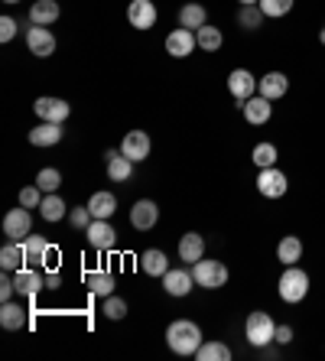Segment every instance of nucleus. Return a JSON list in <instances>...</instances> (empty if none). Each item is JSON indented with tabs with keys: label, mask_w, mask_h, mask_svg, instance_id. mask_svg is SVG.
Segmentation results:
<instances>
[{
	"label": "nucleus",
	"mask_w": 325,
	"mask_h": 361,
	"mask_svg": "<svg viewBox=\"0 0 325 361\" xmlns=\"http://www.w3.org/2000/svg\"><path fill=\"white\" fill-rule=\"evenodd\" d=\"M166 345L176 355H195L202 345V329L192 319H176L166 326Z\"/></svg>",
	"instance_id": "obj_1"
},
{
	"label": "nucleus",
	"mask_w": 325,
	"mask_h": 361,
	"mask_svg": "<svg viewBox=\"0 0 325 361\" xmlns=\"http://www.w3.org/2000/svg\"><path fill=\"white\" fill-rule=\"evenodd\" d=\"M276 293H280V300L290 302V306H296V302L306 300L309 293V274L302 267H286L283 274H280V283H276Z\"/></svg>",
	"instance_id": "obj_2"
},
{
	"label": "nucleus",
	"mask_w": 325,
	"mask_h": 361,
	"mask_svg": "<svg viewBox=\"0 0 325 361\" xmlns=\"http://www.w3.org/2000/svg\"><path fill=\"white\" fill-rule=\"evenodd\" d=\"M244 336H247V342L254 345V348H264V345L274 342V336H276V322L270 319V312L254 310V312L247 316V322H244Z\"/></svg>",
	"instance_id": "obj_3"
},
{
	"label": "nucleus",
	"mask_w": 325,
	"mask_h": 361,
	"mask_svg": "<svg viewBox=\"0 0 325 361\" xmlns=\"http://www.w3.org/2000/svg\"><path fill=\"white\" fill-rule=\"evenodd\" d=\"M192 277H195V286H202V290H221L228 283V264L202 257V261L192 264Z\"/></svg>",
	"instance_id": "obj_4"
},
{
	"label": "nucleus",
	"mask_w": 325,
	"mask_h": 361,
	"mask_svg": "<svg viewBox=\"0 0 325 361\" xmlns=\"http://www.w3.org/2000/svg\"><path fill=\"white\" fill-rule=\"evenodd\" d=\"M23 254H26V264L30 267H56V247H52L46 238H39V235H30V238H23Z\"/></svg>",
	"instance_id": "obj_5"
},
{
	"label": "nucleus",
	"mask_w": 325,
	"mask_h": 361,
	"mask_svg": "<svg viewBox=\"0 0 325 361\" xmlns=\"http://www.w3.org/2000/svg\"><path fill=\"white\" fill-rule=\"evenodd\" d=\"M286 189H290V179H286V173L280 166H267L257 173V192L264 199H283Z\"/></svg>",
	"instance_id": "obj_6"
},
{
	"label": "nucleus",
	"mask_w": 325,
	"mask_h": 361,
	"mask_svg": "<svg viewBox=\"0 0 325 361\" xmlns=\"http://www.w3.org/2000/svg\"><path fill=\"white\" fill-rule=\"evenodd\" d=\"M36 118L39 121H49V124H66L68 114H72V104L62 98H49V94H42V98H36L33 104Z\"/></svg>",
	"instance_id": "obj_7"
},
{
	"label": "nucleus",
	"mask_w": 325,
	"mask_h": 361,
	"mask_svg": "<svg viewBox=\"0 0 325 361\" xmlns=\"http://www.w3.org/2000/svg\"><path fill=\"white\" fill-rule=\"evenodd\" d=\"M30 231H33V215H30V209H23V205L10 209L7 219H4V235H7L10 241H23V238H30Z\"/></svg>",
	"instance_id": "obj_8"
},
{
	"label": "nucleus",
	"mask_w": 325,
	"mask_h": 361,
	"mask_svg": "<svg viewBox=\"0 0 325 361\" xmlns=\"http://www.w3.org/2000/svg\"><path fill=\"white\" fill-rule=\"evenodd\" d=\"M257 82L260 78H254V72H247V68H234L231 75H228V92H231V98L238 101V104H244L247 98L257 94Z\"/></svg>",
	"instance_id": "obj_9"
},
{
	"label": "nucleus",
	"mask_w": 325,
	"mask_h": 361,
	"mask_svg": "<svg viewBox=\"0 0 325 361\" xmlns=\"http://www.w3.org/2000/svg\"><path fill=\"white\" fill-rule=\"evenodd\" d=\"M26 49L33 52L36 59H49L56 52V36L49 33V26H30L26 30Z\"/></svg>",
	"instance_id": "obj_10"
},
{
	"label": "nucleus",
	"mask_w": 325,
	"mask_h": 361,
	"mask_svg": "<svg viewBox=\"0 0 325 361\" xmlns=\"http://www.w3.org/2000/svg\"><path fill=\"white\" fill-rule=\"evenodd\" d=\"M13 280H17V296L20 300H33L39 290H46V277L39 274V267H20L17 274H13Z\"/></svg>",
	"instance_id": "obj_11"
},
{
	"label": "nucleus",
	"mask_w": 325,
	"mask_h": 361,
	"mask_svg": "<svg viewBox=\"0 0 325 361\" xmlns=\"http://www.w3.org/2000/svg\"><path fill=\"white\" fill-rule=\"evenodd\" d=\"M195 49H199V39H195V33L185 30V26H176L173 33L166 36V52L173 59H185V56H192Z\"/></svg>",
	"instance_id": "obj_12"
},
{
	"label": "nucleus",
	"mask_w": 325,
	"mask_h": 361,
	"mask_svg": "<svg viewBox=\"0 0 325 361\" xmlns=\"http://www.w3.org/2000/svg\"><path fill=\"white\" fill-rule=\"evenodd\" d=\"M85 235H88V244H92L94 251H114L117 231L111 228V219H94Z\"/></svg>",
	"instance_id": "obj_13"
},
{
	"label": "nucleus",
	"mask_w": 325,
	"mask_h": 361,
	"mask_svg": "<svg viewBox=\"0 0 325 361\" xmlns=\"http://www.w3.org/2000/svg\"><path fill=\"white\" fill-rule=\"evenodd\" d=\"M157 4L153 0H130V7H127V20L134 30H153L157 23Z\"/></svg>",
	"instance_id": "obj_14"
},
{
	"label": "nucleus",
	"mask_w": 325,
	"mask_h": 361,
	"mask_svg": "<svg viewBox=\"0 0 325 361\" xmlns=\"http://www.w3.org/2000/svg\"><path fill=\"white\" fill-rule=\"evenodd\" d=\"M241 111H244V121H247V124L260 127L274 118V101L264 98V94H254V98H247L241 104Z\"/></svg>",
	"instance_id": "obj_15"
},
{
	"label": "nucleus",
	"mask_w": 325,
	"mask_h": 361,
	"mask_svg": "<svg viewBox=\"0 0 325 361\" xmlns=\"http://www.w3.org/2000/svg\"><path fill=\"white\" fill-rule=\"evenodd\" d=\"M192 286H195V277H192V270L185 267H169L166 274H163V290H166L169 296H189Z\"/></svg>",
	"instance_id": "obj_16"
},
{
	"label": "nucleus",
	"mask_w": 325,
	"mask_h": 361,
	"mask_svg": "<svg viewBox=\"0 0 325 361\" xmlns=\"http://www.w3.org/2000/svg\"><path fill=\"white\" fill-rule=\"evenodd\" d=\"M150 134L147 130H130V134L124 137V143H121V153H124L127 160H134V163H140V160H147L150 157Z\"/></svg>",
	"instance_id": "obj_17"
},
{
	"label": "nucleus",
	"mask_w": 325,
	"mask_h": 361,
	"mask_svg": "<svg viewBox=\"0 0 325 361\" xmlns=\"http://www.w3.org/2000/svg\"><path fill=\"white\" fill-rule=\"evenodd\" d=\"M157 221H159V205L153 199H140L134 209H130V225H134L137 231H150Z\"/></svg>",
	"instance_id": "obj_18"
},
{
	"label": "nucleus",
	"mask_w": 325,
	"mask_h": 361,
	"mask_svg": "<svg viewBox=\"0 0 325 361\" xmlns=\"http://www.w3.org/2000/svg\"><path fill=\"white\" fill-rule=\"evenodd\" d=\"M286 92H290V78H286L283 72H267V75H260L257 94H264V98H270V101H280Z\"/></svg>",
	"instance_id": "obj_19"
},
{
	"label": "nucleus",
	"mask_w": 325,
	"mask_h": 361,
	"mask_svg": "<svg viewBox=\"0 0 325 361\" xmlns=\"http://www.w3.org/2000/svg\"><path fill=\"white\" fill-rule=\"evenodd\" d=\"M205 257V238L199 235V231H185L183 238H179V261L185 264H195Z\"/></svg>",
	"instance_id": "obj_20"
},
{
	"label": "nucleus",
	"mask_w": 325,
	"mask_h": 361,
	"mask_svg": "<svg viewBox=\"0 0 325 361\" xmlns=\"http://www.w3.org/2000/svg\"><path fill=\"white\" fill-rule=\"evenodd\" d=\"M276 261L283 264V267H293V264L302 261V241L296 235H286L280 238V244H276Z\"/></svg>",
	"instance_id": "obj_21"
},
{
	"label": "nucleus",
	"mask_w": 325,
	"mask_h": 361,
	"mask_svg": "<svg viewBox=\"0 0 325 361\" xmlns=\"http://www.w3.org/2000/svg\"><path fill=\"white\" fill-rule=\"evenodd\" d=\"M0 326L7 329V332H20L26 326V310L20 302H0Z\"/></svg>",
	"instance_id": "obj_22"
},
{
	"label": "nucleus",
	"mask_w": 325,
	"mask_h": 361,
	"mask_svg": "<svg viewBox=\"0 0 325 361\" xmlns=\"http://www.w3.org/2000/svg\"><path fill=\"white\" fill-rule=\"evenodd\" d=\"M59 140H62V124L39 121V127L30 130V143H33V147H56Z\"/></svg>",
	"instance_id": "obj_23"
},
{
	"label": "nucleus",
	"mask_w": 325,
	"mask_h": 361,
	"mask_svg": "<svg viewBox=\"0 0 325 361\" xmlns=\"http://www.w3.org/2000/svg\"><path fill=\"white\" fill-rule=\"evenodd\" d=\"M0 267L7 274H17L20 267H26V254H23V244L20 241H10L0 247Z\"/></svg>",
	"instance_id": "obj_24"
},
{
	"label": "nucleus",
	"mask_w": 325,
	"mask_h": 361,
	"mask_svg": "<svg viewBox=\"0 0 325 361\" xmlns=\"http://www.w3.org/2000/svg\"><path fill=\"white\" fill-rule=\"evenodd\" d=\"M59 4L56 0H36L33 7H30V20H33V26H52L59 20Z\"/></svg>",
	"instance_id": "obj_25"
},
{
	"label": "nucleus",
	"mask_w": 325,
	"mask_h": 361,
	"mask_svg": "<svg viewBox=\"0 0 325 361\" xmlns=\"http://www.w3.org/2000/svg\"><path fill=\"white\" fill-rule=\"evenodd\" d=\"M209 23V10L202 7V4H185L183 10H179V26H185V30H202V26Z\"/></svg>",
	"instance_id": "obj_26"
},
{
	"label": "nucleus",
	"mask_w": 325,
	"mask_h": 361,
	"mask_svg": "<svg viewBox=\"0 0 325 361\" xmlns=\"http://www.w3.org/2000/svg\"><path fill=\"white\" fill-rule=\"evenodd\" d=\"M66 209L68 205H66V199H62L59 192H46L42 195V202H39V215L46 221H62L66 219Z\"/></svg>",
	"instance_id": "obj_27"
},
{
	"label": "nucleus",
	"mask_w": 325,
	"mask_h": 361,
	"mask_svg": "<svg viewBox=\"0 0 325 361\" xmlns=\"http://www.w3.org/2000/svg\"><path fill=\"white\" fill-rule=\"evenodd\" d=\"M140 267H143V274H150V277H163L169 270V261L159 247H150V251L140 254Z\"/></svg>",
	"instance_id": "obj_28"
},
{
	"label": "nucleus",
	"mask_w": 325,
	"mask_h": 361,
	"mask_svg": "<svg viewBox=\"0 0 325 361\" xmlns=\"http://www.w3.org/2000/svg\"><path fill=\"white\" fill-rule=\"evenodd\" d=\"M85 286H88L94 296H111L114 293V277H111L108 270H88V274H85Z\"/></svg>",
	"instance_id": "obj_29"
},
{
	"label": "nucleus",
	"mask_w": 325,
	"mask_h": 361,
	"mask_svg": "<svg viewBox=\"0 0 325 361\" xmlns=\"http://www.w3.org/2000/svg\"><path fill=\"white\" fill-rule=\"evenodd\" d=\"M88 209H92L94 219H111L117 212V199L114 192H94L92 199H88Z\"/></svg>",
	"instance_id": "obj_30"
},
{
	"label": "nucleus",
	"mask_w": 325,
	"mask_h": 361,
	"mask_svg": "<svg viewBox=\"0 0 325 361\" xmlns=\"http://www.w3.org/2000/svg\"><path fill=\"white\" fill-rule=\"evenodd\" d=\"M199 361H228L231 358V348L225 342H218V338H209V342L199 345V352H195Z\"/></svg>",
	"instance_id": "obj_31"
},
{
	"label": "nucleus",
	"mask_w": 325,
	"mask_h": 361,
	"mask_svg": "<svg viewBox=\"0 0 325 361\" xmlns=\"http://www.w3.org/2000/svg\"><path fill=\"white\" fill-rule=\"evenodd\" d=\"M250 160H254V166H257V169L276 166V160H280V150H276L270 140H264V143H257V147L250 150Z\"/></svg>",
	"instance_id": "obj_32"
},
{
	"label": "nucleus",
	"mask_w": 325,
	"mask_h": 361,
	"mask_svg": "<svg viewBox=\"0 0 325 361\" xmlns=\"http://www.w3.org/2000/svg\"><path fill=\"white\" fill-rule=\"evenodd\" d=\"M195 39H199V49L202 52H218L221 49V42H225V36H221V30L218 26H202V30H195Z\"/></svg>",
	"instance_id": "obj_33"
},
{
	"label": "nucleus",
	"mask_w": 325,
	"mask_h": 361,
	"mask_svg": "<svg viewBox=\"0 0 325 361\" xmlns=\"http://www.w3.org/2000/svg\"><path fill=\"white\" fill-rule=\"evenodd\" d=\"M134 176V160H127L124 153H117L114 160H108V179L111 183H127Z\"/></svg>",
	"instance_id": "obj_34"
},
{
	"label": "nucleus",
	"mask_w": 325,
	"mask_h": 361,
	"mask_svg": "<svg viewBox=\"0 0 325 361\" xmlns=\"http://www.w3.org/2000/svg\"><path fill=\"white\" fill-rule=\"evenodd\" d=\"M36 185H39L42 192H59V185H62V173L59 169H39L36 173Z\"/></svg>",
	"instance_id": "obj_35"
},
{
	"label": "nucleus",
	"mask_w": 325,
	"mask_h": 361,
	"mask_svg": "<svg viewBox=\"0 0 325 361\" xmlns=\"http://www.w3.org/2000/svg\"><path fill=\"white\" fill-rule=\"evenodd\" d=\"M293 4H296V0H260V10H264V17L280 20L293 10Z\"/></svg>",
	"instance_id": "obj_36"
},
{
	"label": "nucleus",
	"mask_w": 325,
	"mask_h": 361,
	"mask_svg": "<svg viewBox=\"0 0 325 361\" xmlns=\"http://www.w3.org/2000/svg\"><path fill=\"white\" fill-rule=\"evenodd\" d=\"M238 20H241L244 30H257V26H264V10H260V4H254V7H241V13H238Z\"/></svg>",
	"instance_id": "obj_37"
},
{
	"label": "nucleus",
	"mask_w": 325,
	"mask_h": 361,
	"mask_svg": "<svg viewBox=\"0 0 325 361\" xmlns=\"http://www.w3.org/2000/svg\"><path fill=\"white\" fill-rule=\"evenodd\" d=\"M101 312H104L108 319L117 322V319H124V316H127V302L121 300V296L111 293V296H104V306H101Z\"/></svg>",
	"instance_id": "obj_38"
},
{
	"label": "nucleus",
	"mask_w": 325,
	"mask_h": 361,
	"mask_svg": "<svg viewBox=\"0 0 325 361\" xmlns=\"http://www.w3.org/2000/svg\"><path fill=\"white\" fill-rule=\"evenodd\" d=\"M68 221H72V228H78V231H88V225L94 221V215H92L88 205H75V209L68 212Z\"/></svg>",
	"instance_id": "obj_39"
},
{
	"label": "nucleus",
	"mask_w": 325,
	"mask_h": 361,
	"mask_svg": "<svg viewBox=\"0 0 325 361\" xmlns=\"http://www.w3.org/2000/svg\"><path fill=\"white\" fill-rule=\"evenodd\" d=\"M42 189L39 185H26V189H20V205L23 209H39V202H42Z\"/></svg>",
	"instance_id": "obj_40"
},
{
	"label": "nucleus",
	"mask_w": 325,
	"mask_h": 361,
	"mask_svg": "<svg viewBox=\"0 0 325 361\" xmlns=\"http://www.w3.org/2000/svg\"><path fill=\"white\" fill-rule=\"evenodd\" d=\"M17 296V280L7 277V270H4V277H0V302H10Z\"/></svg>",
	"instance_id": "obj_41"
},
{
	"label": "nucleus",
	"mask_w": 325,
	"mask_h": 361,
	"mask_svg": "<svg viewBox=\"0 0 325 361\" xmlns=\"http://www.w3.org/2000/svg\"><path fill=\"white\" fill-rule=\"evenodd\" d=\"M17 20L13 17H0V42H10L13 36H17Z\"/></svg>",
	"instance_id": "obj_42"
},
{
	"label": "nucleus",
	"mask_w": 325,
	"mask_h": 361,
	"mask_svg": "<svg viewBox=\"0 0 325 361\" xmlns=\"http://www.w3.org/2000/svg\"><path fill=\"white\" fill-rule=\"evenodd\" d=\"M274 342H276V345H290V342H293V326H276Z\"/></svg>",
	"instance_id": "obj_43"
},
{
	"label": "nucleus",
	"mask_w": 325,
	"mask_h": 361,
	"mask_svg": "<svg viewBox=\"0 0 325 361\" xmlns=\"http://www.w3.org/2000/svg\"><path fill=\"white\" fill-rule=\"evenodd\" d=\"M59 283H62V277H59V270H46V290H59Z\"/></svg>",
	"instance_id": "obj_44"
},
{
	"label": "nucleus",
	"mask_w": 325,
	"mask_h": 361,
	"mask_svg": "<svg viewBox=\"0 0 325 361\" xmlns=\"http://www.w3.org/2000/svg\"><path fill=\"white\" fill-rule=\"evenodd\" d=\"M241 7H254V4H260V0H238Z\"/></svg>",
	"instance_id": "obj_45"
},
{
	"label": "nucleus",
	"mask_w": 325,
	"mask_h": 361,
	"mask_svg": "<svg viewBox=\"0 0 325 361\" xmlns=\"http://www.w3.org/2000/svg\"><path fill=\"white\" fill-rule=\"evenodd\" d=\"M319 42H322V46H325V26H322V33H319Z\"/></svg>",
	"instance_id": "obj_46"
},
{
	"label": "nucleus",
	"mask_w": 325,
	"mask_h": 361,
	"mask_svg": "<svg viewBox=\"0 0 325 361\" xmlns=\"http://www.w3.org/2000/svg\"><path fill=\"white\" fill-rule=\"evenodd\" d=\"M4 4H20V0H4Z\"/></svg>",
	"instance_id": "obj_47"
}]
</instances>
